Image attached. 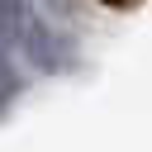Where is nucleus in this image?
<instances>
[{"instance_id":"f257e3e1","label":"nucleus","mask_w":152,"mask_h":152,"mask_svg":"<svg viewBox=\"0 0 152 152\" xmlns=\"http://www.w3.org/2000/svg\"><path fill=\"white\" fill-rule=\"evenodd\" d=\"M0 33H5L10 48H19V57H24L28 66H38V71H48V76L66 71L71 57H76L71 38H66L33 0H0Z\"/></svg>"},{"instance_id":"f03ea898","label":"nucleus","mask_w":152,"mask_h":152,"mask_svg":"<svg viewBox=\"0 0 152 152\" xmlns=\"http://www.w3.org/2000/svg\"><path fill=\"white\" fill-rule=\"evenodd\" d=\"M14 95H19V66H14L10 43H5V33H0V114L14 104Z\"/></svg>"},{"instance_id":"7ed1b4c3","label":"nucleus","mask_w":152,"mask_h":152,"mask_svg":"<svg viewBox=\"0 0 152 152\" xmlns=\"http://www.w3.org/2000/svg\"><path fill=\"white\" fill-rule=\"evenodd\" d=\"M43 5H48L52 14H71V10H76V0H43Z\"/></svg>"},{"instance_id":"20e7f679","label":"nucleus","mask_w":152,"mask_h":152,"mask_svg":"<svg viewBox=\"0 0 152 152\" xmlns=\"http://www.w3.org/2000/svg\"><path fill=\"white\" fill-rule=\"evenodd\" d=\"M100 5H104V10H138L142 0H100Z\"/></svg>"}]
</instances>
